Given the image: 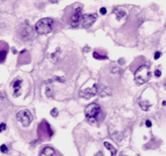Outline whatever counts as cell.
Returning <instances> with one entry per match:
<instances>
[{"label":"cell","instance_id":"4fadbf2b","mask_svg":"<svg viewBox=\"0 0 166 156\" xmlns=\"http://www.w3.org/2000/svg\"><path fill=\"white\" fill-rule=\"evenodd\" d=\"M104 146L110 151L111 156H116V154H117V150L114 148V147H113L111 143H109V142H104Z\"/></svg>","mask_w":166,"mask_h":156},{"label":"cell","instance_id":"5b68a950","mask_svg":"<svg viewBox=\"0 0 166 156\" xmlns=\"http://www.w3.org/2000/svg\"><path fill=\"white\" fill-rule=\"evenodd\" d=\"M17 120L20 122L24 127H27L31 124L33 117L27 109H21L17 113Z\"/></svg>","mask_w":166,"mask_h":156},{"label":"cell","instance_id":"30bf717a","mask_svg":"<svg viewBox=\"0 0 166 156\" xmlns=\"http://www.w3.org/2000/svg\"><path fill=\"white\" fill-rule=\"evenodd\" d=\"M8 45L6 42L0 41V63L5 60V57L7 56Z\"/></svg>","mask_w":166,"mask_h":156},{"label":"cell","instance_id":"603a6c76","mask_svg":"<svg viewBox=\"0 0 166 156\" xmlns=\"http://www.w3.org/2000/svg\"><path fill=\"white\" fill-rule=\"evenodd\" d=\"M99 12H100V13H101L102 15H105L106 13V9L105 7H102L99 10Z\"/></svg>","mask_w":166,"mask_h":156},{"label":"cell","instance_id":"f1b7e54d","mask_svg":"<svg viewBox=\"0 0 166 156\" xmlns=\"http://www.w3.org/2000/svg\"><path fill=\"white\" fill-rule=\"evenodd\" d=\"M123 156H126V155H123Z\"/></svg>","mask_w":166,"mask_h":156},{"label":"cell","instance_id":"ba28073f","mask_svg":"<svg viewBox=\"0 0 166 156\" xmlns=\"http://www.w3.org/2000/svg\"><path fill=\"white\" fill-rule=\"evenodd\" d=\"M98 85L94 84V86H92L91 88H86L83 91H81L80 94H79V96L85 98V99H90V98L95 96L96 94H98Z\"/></svg>","mask_w":166,"mask_h":156},{"label":"cell","instance_id":"8992f818","mask_svg":"<svg viewBox=\"0 0 166 156\" xmlns=\"http://www.w3.org/2000/svg\"><path fill=\"white\" fill-rule=\"evenodd\" d=\"M82 16H83L82 15V8L78 7L75 9L73 14L70 18V26L72 27H77L80 23L81 20H82Z\"/></svg>","mask_w":166,"mask_h":156},{"label":"cell","instance_id":"4316f807","mask_svg":"<svg viewBox=\"0 0 166 156\" xmlns=\"http://www.w3.org/2000/svg\"><path fill=\"white\" fill-rule=\"evenodd\" d=\"M95 156H102V154H101V152H98V154H96Z\"/></svg>","mask_w":166,"mask_h":156},{"label":"cell","instance_id":"6da1fadb","mask_svg":"<svg viewBox=\"0 0 166 156\" xmlns=\"http://www.w3.org/2000/svg\"><path fill=\"white\" fill-rule=\"evenodd\" d=\"M151 73L150 70L149 68L148 65H142L140 66L135 72V79H136V83L143 85L144 83L148 82L150 78Z\"/></svg>","mask_w":166,"mask_h":156},{"label":"cell","instance_id":"3957f363","mask_svg":"<svg viewBox=\"0 0 166 156\" xmlns=\"http://www.w3.org/2000/svg\"><path fill=\"white\" fill-rule=\"evenodd\" d=\"M38 136L41 140H48L53 136V131L45 120L39 124L38 126Z\"/></svg>","mask_w":166,"mask_h":156},{"label":"cell","instance_id":"277c9868","mask_svg":"<svg viewBox=\"0 0 166 156\" xmlns=\"http://www.w3.org/2000/svg\"><path fill=\"white\" fill-rule=\"evenodd\" d=\"M84 114L86 118L90 122L95 123L97 122L98 116L100 114V107L96 103H91L86 107V109L84 110Z\"/></svg>","mask_w":166,"mask_h":156},{"label":"cell","instance_id":"7c38bea8","mask_svg":"<svg viewBox=\"0 0 166 156\" xmlns=\"http://www.w3.org/2000/svg\"><path fill=\"white\" fill-rule=\"evenodd\" d=\"M113 13H114L116 14V16H117V20H121L123 17L126 16V12H125V10L122 9V8L115 9V10L113 11Z\"/></svg>","mask_w":166,"mask_h":156},{"label":"cell","instance_id":"44dd1931","mask_svg":"<svg viewBox=\"0 0 166 156\" xmlns=\"http://www.w3.org/2000/svg\"><path fill=\"white\" fill-rule=\"evenodd\" d=\"M162 56V53L160 52V51H157L156 53H155V56H154V58L156 59V60H157L160 58V56Z\"/></svg>","mask_w":166,"mask_h":156},{"label":"cell","instance_id":"ac0fdd59","mask_svg":"<svg viewBox=\"0 0 166 156\" xmlns=\"http://www.w3.org/2000/svg\"><path fill=\"white\" fill-rule=\"evenodd\" d=\"M50 115L54 117H57V116H58V110H57V109L54 108V109L50 111Z\"/></svg>","mask_w":166,"mask_h":156},{"label":"cell","instance_id":"52a82bcc","mask_svg":"<svg viewBox=\"0 0 166 156\" xmlns=\"http://www.w3.org/2000/svg\"><path fill=\"white\" fill-rule=\"evenodd\" d=\"M98 16L97 14H84L82 16V25L84 28H89L96 21Z\"/></svg>","mask_w":166,"mask_h":156},{"label":"cell","instance_id":"5bb4252c","mask_svg":"<svg viewBox=\"0 0 166 156\" xmlns=\"http://www.w3.org/2000/svg\"><path fill=\"white\" fill-rule=\"evenodd\" d=\"M32 34H33L32 28L28 26L24 27V29L22 30V36L24 37H29V35H32Z\"/></svg>","mask_w":166,"mask_h":156},{"label":"cell","instance_id":"7a4b0ae2","mask_svg":"<svg viewBox=\"0 0 166 156\" xmlns=\"http://www.w3.org/2000/svg\"><path fill=\"white\" fill-rule=\"evenodd\" d=\"M52 23L53 20L50 18H43L40 20L35 25V29L40 34H47L52 30Z\"/></svg>","mask_w":166,"mask_h":156},{"label":"cell","instance_id":"e0dca14e","mask_svg":"<svg viewBox=\"0 0 166 156\" xmlns=\"http://www.w3.org/2000/svg\"><path fill=\"white\" fill-rule=\"evenodd\" d=\"M0 151H1V153H3V154H6L8 152V147L5 145H2V146L0 147Z\"/></svg>","mask_w":166,"mask_h":156},{"label":"cell","instance_id":"7402d4cb","mask_svg":"<svg viewBox=\"0 0 166 156\" xmlns=\"http://www.w3.org/2000/svg\"><path fill=\"white\" fill-rule=\"evenodd\" d=\"M161 75H162V72H161L160 71H159V70L155 71V76H156L157 78H159V77H161Z\"/></svg>","mask_w":166,"mask_h":156},{"label":"cell","instance_id":"484cf974","mask_svg":"<svg viewBox=\"0 0 166 156\" xmlns=\"http://www.w3.org/2000/svg\"><path fill=\"white\" fill-rule=\"evenodd\" d=\"M118 62H119V63H123V62H124V59H123V58H121V60H120V61H118Z\"/></svg>","mask_w":166,"mask_h":156},{"label":"cell","instance_id":"cb8c5ba5","mask_svg":"<svg viewBox=\"0 0 166 156\" xmlns=\"http://www.w3.org/2000/svg\"><path fill=\"white\" fill-rule=\"evenodd\" d=\"M151 125H152V123H151L150 120H147L146 121V126L150 128V127H151Z\"/></svg>","mask_w":166,"mask_h":156},{"label":"cell","instance_id":"d6986e66","mask_svg":"<svg viewBox=\"0 0 166 156\" xmlns=\"http://www.w3.org/2000/svg\"><path fill=\"white\" fill-rule=\"evenodd\" d=\"M140 106L142 107V109H143V110H148L149 109V108L150 107V104H144L143 102H140Z\"/></svg>","mask_w":166,"mask_h":156},{"label":"cell","instance_id":"9a60e30c","mask_svg":"<svg viewBox=\"0 0 166 156\" xmlns=\"http://www.w3.org/2000/svg\"><path fill=\"white\" fill-rule=\"evenodd\" d=\"M93 57L96 58V59H99V60H102V59H107V56H101V55L98 53L97 51H95L93 53Z\"/></svg>","mask_w":166,"mask_h":156},{"label":"cell","instance_id":"83f0119b","mask_svg":"<svg viewBox=\"0 0 166 156\" xmlns=\"http://www.w3.org/2000/svg\"><path fill=\"white\" fill-rule=\"evenodd\" d=\"M163 105H166V102H163Z\"/></svg>","mask_w":166,"mask_h":156},{"label":"cell","instance_id":"ffe728a7","mask_svg":"<svg viewBox=\"0 0 166 156\" xmlns=\"http://www.w3.org/2000/svg\"><path fill=\"white\" fill-rule=\"evenodd\" d=\"M5 130H6V125L4 124V123L0 124V132H4V131H5Z\"/></svg>","mask_w":166,"mask_h":156},{"label":"cell","instance_id":"2e32d148","mask_svg":"<svg viewBox=\"0 0 166 156\" xmlns=\"http://www.w3.org/2000/svg\"><path fill=\"white\" fill-rule=\"evenodd\" d=\"M111 94H112V92L110 91V89H109V88H106V90H104V91H102V92L100 93V96H101V97H106V96L111 95Z\"/></svg>","mask_w":166,"mask_h":156},{"label":"cell","instance_id":"8fae6325","mask_svg":"<svg viewBox=\"0 0 166 156\" xmlns=\"http://www.w3.org/2000/svg\"><path fill=\"white\" fill-rule=\"evenodd\" d=\"M21 84H22V79H20V78H16L15 80L12 82V88H13V92H14V96H15V97L19 95L20 88H21Z\"/></svg>","mask_w":166,"mask_h":156},{"label":"cell","instance_id":"9c48e42d","mask_svg":"<svg viewBox=\"0 0 166 156\" xmlns=\"http://www.w3.org/2000/svg\"><path fill=\"white\" fill-rule=\"evenodd\" d=\"M40 156H62L59 152L51 147H45L40 153Z\"/></svg>","mask_w":166,"mask_h":156},{"label":"cell","instance_id":"d4e9b609","mask_svg":"<svg viewBox=\"0 0 166 156\" xmlns=\"http://www.w3.org/2000/svg\"><path fill=\"white\" fill-rule=\"evenodd\" d=\"M51 3H53V4H55V3H57V0H49Z\"/></svg>","mask_w":166,"mask_h":156}]
</instances>
